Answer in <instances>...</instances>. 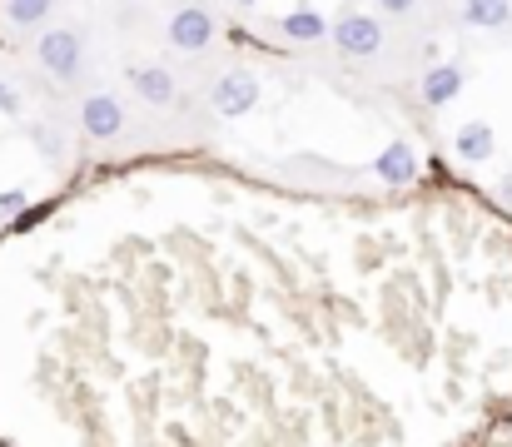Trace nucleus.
<instances>
[{"label": "nucleus", "instance_id": "f257e3e1", "mask_svg": "<svg viewBox=\"0 0 512 447\" xmlns=\"http://www.w3.org/2000/svg\"><path fill=\"white\" fill-rule=\"evenodd\" d=\"M35 60H40V70H45L50 80L70 85V80L85 70V40H80L70 25H55V30H45V35L35 40Z\"/></svg>", "mask_w": 512, "mask_h": 447}, {"label": "nucleus", "instance_id": "f03ea898", "mask_svg": "<svg viewBox=\"0 0 512 447\" xmlns=\"http://www.w3.org/2000/svg\"><path fill=\"white\" fill-rule=\"evenodd\" d=\"M334 45H339L348 60L378 55V50H383V25H378V15H368V10H343L339 20H334Z\"/></svg>", "mask_w": 512, "mask_h": 447}, {"label": "nucleus", "instance_id": "7ed1b4c3", "mask_svg": "<svg viewBox=\"0 0 512 447\" xmlns=\"http://www.w3.org/2000/svg\"><path fill=\"white\" fill-rule=\"evenodd\" d=\"M209 105H214V115L239 120V115H249V110L259 105V80H254L249 70H224V75L209 85Z\"/></svg>", "mask_w": 512, "mask_h": 447}, {"label": "nucleus", "instance_id": "20e7f679", "mask_svg": "<svg viewBox=\"0 0 512 447\" xmlns=\"http://www.w3.org/2000/svg\"><path fill=\"white\" fill-rule=\"evenodd\" d=\"M219 35V20L209 15V10H199V5H184V10H174L170 15V45L174 50H204L209 40Z\"/></svg>", "mask_w": 512, "mask_h": 447}, {"label": "nucleus", "instance_id": "39448f33", "mask_svg": "<svg viewBox=\"0 0 512 447\" xmlns=\"http://www.w3.org/2000/svg\"><path fill=\"white\" fill-rule=\"evenodd\" d=\"M80 130H85L90 140H115V135L125 130V105H120L115 95H90V100L80 105Z\"/></svg>", "mask_w": 512, "mask_h": 447}, {"label": "nucleus", "instance_id": "423d86ee", "mask_svg": "<svg viewBox=\"0 0 512 447\" xmlns=\"http://www.w3.org/2000/svg\"><path fill=\"white\" fill-rule=\"evenodd\" d=\"M463 65L458 60H443V65H428V75H423V105L428 110H443V105H453L458 95H463Z\"/></svg>", "mask_w": 512, "mask_h": 447}, {"label": "nucleus", "instance_id": "0eeeda50", "mask_svg": "<svg viewBox=\"0 0 512 447\" xmlns=\"http://www.w3.org/2000/svg\"><path fill=\"white\" fill-rule=\"evenodd\" d=\"M373 174H378L383 184H393V189L413 184V179H418V149L408 145V140H393V145H383V154L373 159Z\"/></svg>", "mask_w": 512, "mask_h": 447}, {"label": "nucleus", "instance_id": "6e6552de", "mask_svg": "<svg viewBox=\"0 0 512 447\" xmlns=\"http://www.w3.org/2000/svg\"><path fill=\"white\" fill-rule=\"evenodd\" d=\"M130 90H135L145 105H174V100H179V85H174L170 65H135V70H130Z\"/></svg>", "mask_w": 512, "mask_h": 447}, {"label": "nucleus", "instance_id": "1a4fd4ad", "mask_svg": "<svg viewBox=\"0 0 512 447\" xmlns=\"http://www.w3.org/2000/svg\"><path fill=\"white\" fill-rule=\"evenodd\" d=\"M453 149H458V159H463V164H488V159H493V149H498V135H493V125H488V120H468V125L453 135Z\"/></svg>", "mask_w": 512, "mask_h": 447}, {"label": "nucleus", "instance_id": "9d476101", "mask_svg": "<svg viewBox=\"0 0 512 447\" xmlns=\"http://www.w3.org/2000/svg\"><path fill=\"white\" fill-rule=\"evenodd\" d=\"M279 35H284V40H294V45H314V40L334 35V20H329V15H319V10H289V15L279 20Z\"/></svg>", "mask_w": 512, "mask_h": 447}, {"label": "nucleus", "instance_id": "9b49d317", "mask_svg": "<svg viewBox=\"0 0 512 447\" xmlns=\"http://www.w3.org/2000/svg\"><path fill=\"white\" fill-rule=\"evenodd\" d=\"M463 20L473 30H503L512 20V5L508 0H463Z\"/></svg>", "mask_w": 512, "mask_h": 447}, {"label": "nucleus", "instance_id": "f8f14e48", "mask_svg": "<svg viewBox=\"0 0 512 447\" xmlns=\"http://www.w3.org/2000/svg\"><path fill=\"white\" fill-rule=\"evenodd\" d=\"M50 5H55V0H5V20H10L15 30H30V25H40V20L50 15Z\"/></svg>", "mask_w": 512, "mask_h": 447}, {"label": "nucleus", "instance_id": "ddd939ff", "mask_svg": "<svg viewBox=\"0 0 512 447\" xmlns=\"http://www.w3.org/2000/svg\"><path fill=\"white\" fill-rule=\"evenodd\" d=\"M25 209H30V194L25 189H5L0 194V219H20Z\"/></svg>", "mask_w": 512, "mask_h": 447}, {"label": "nucleus", "instance_id": "4468645a", "mask_svg": "<svg viewBox=\"0 0 512 447\" xmlns=\"http://www.w3.org/2000/svg\"><path fill=\"white\" fill-rule=\"evenodd\" d=\"M0 115H20V90L0 80Z\"/></svg>", "mask_w": 512, "mask_h": 447}, {"label": "nucleus", "instance_id": "2eb2a0df", "mask_svg": "<svg viewBox=\"0 0 512 447\" xmlns=\"http://www.w3.org/2000/svg\"><path fill=\"white\" fill-rule=\"evenodd\" d=\"M378 10H383V15H413L418 0H378Z\"/></svg>", "mask_w": 512, "mask_h": 447}, {"label": "nucleus", "instance_id": "dca6fc26", "mask_svg": "<svg viewBox=\"0 0 512 447\" xmlns=\"http://www.w3.org/2000/svg\"><path fill=\"white\" fill-rule=\"evenodd\" d=\"M498 199H503V204H512V174H503V179H498Z\"/></svg>", "mask_w": 512, "mask_h": 447}, {"label": "nucleus", "instance_id": "f3484780", "mask_svg": "<svg viewBox=\"0 0 512 447\" xmlns=\"http://www.w3.org/2000/svg\"><path fill=\"white\" fill-rule=\"evenodd\" d=\"M239 5H259V0H239Z\"/></svg>", "mask_w": 512, "mask_h": 447}]
</instances>
